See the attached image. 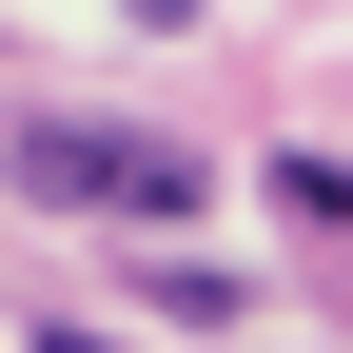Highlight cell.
<instances>
[{
	"label": "cell",
	"mask_w": 353,
	"mask_h": 353,
	"mask_svg": "<svg viewBox=\"0 0 353 353\" xmlns=\"http://www.w3.org/2000/svg\"><path fill=\"white\" fill-rule=\"evenodd\" d=\"M20 176H39L59 216H138V236H176V216H196V157L118 138V118H39V138H20Z\"/></svg>",
	"instance_id": "6da1fadb"
}]
</instances>
